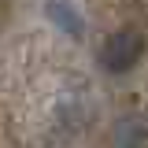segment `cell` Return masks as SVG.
<instances>
[{
	"mask_svg": "<svg viewBox=\"0 0 148 148\" xmlns=\"http://www.w3.org/2000/svg\"><path fill=\"white\" fill-rule=\"evenodd\" d=\"M45 11H48V18H52L67 37H82V34H85L82 15H74V8L67 4V0H48V8H45Z\"/></svg>",
	"mask_w": 148,
	"mask_h": 148,
	"instance_id": "cell-2",
	"label": "cell"
},
{
	"mask_svg": "<svg viewBox=\"0 0 148 148\" xmlns=\"http://www.w3.org/2000/svg\"><path fill=\"white\" fill-rule=\"evenodd\" d=\"M141 48H145L141 34H137L133 26H126V30H119V34L108 37V45H104V67L115 71V74L130 71V67L141 59Z\"/></svg>",
	"mask_w": 148,
	"mask_h": 148,
	"instance_id": "cell-1",
	"label": "cell"
}]
</instances>
